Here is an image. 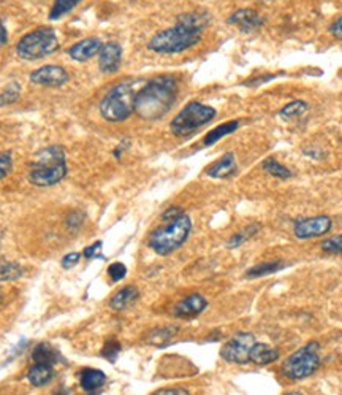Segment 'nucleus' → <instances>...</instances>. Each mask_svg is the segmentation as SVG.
<instances>
[{
	"instance_id": "29",
	"label": "nucleus",
	"mask_w": 342,
	"mask_h": 395,
	"mask_svg": "<svg viewBox=\"0 0 342 395\" xmlns=\"http://www.w3.org/2000/svg\"><path fill=\"white\" fill-rule=\"evenodd\" d=\"M21 96V86L19 83L11 81L10 85L0 92V107H7V105H13L18 102Z\"/></svg>"
},
{
	"instance_id": "16",
	"label": "nucleus",
	"mask_w": 342,
	"mask_h": 395,
	"mask_svg": "<svg viewBox=\"0 0 342 395\" xmlns=\"http://www.w3.org/2000/svg\"><path fill=\"white\" fill-rule=\"evenodd\" d=\"M237 158H234L233 153H227L206 170V175L211 178H217V180H225V178H230L237 174Z\"/></svg>"
},
{
	"instance_id": "17",
	"label": "nucleus",
	"mask_w": 342,
	"mask_h": 395,
	"mask_svg": "<svg viewBox=\"0 0 342 395\" xmlns=\"http://www.w3.org/2000/svg\"><path fill=\"white\" fill-rule=\"evenodd\" d=\"M53 378H54V369L53 365L49 364L35 362L31 367L29 371H27V381L35 387H43L49 385V383L53 381Z\"/></svg>"
},
{
	"instance_id": "30",
	"label": "nucleus",
	"mask_w": 342,
	"mask_h": 395,
	"mask_svg": "<svg viewBox=\"0 0 342 395\" xmlns=\"http://www.w3.org/2000/svg\"><path fill=\"white\" fill-rule=\"evenodd\" d=\"M263 169L265 171H268V175H271L274 178H280V180H289L291 178V171L287 169V167L279 164L277 160L274 159H268L263 162Z\"/></svg>"
},
{
	"instance_id": "39",
	"label": "nucleus",
	"mask_w": 342,
	"mask_h": 395,
	"mask_svg": "<svg viewBox=\"0 0 342 395\" xmlns=\"http://www.w3.org/2000/svg\"><path fill=\"white\" fill-rule=\"evenodd\" d=\"M181 213H182V210H181V208H175V207H173V208H170V210H166L165 213L162 215V219H164V221L175 219L176 216H179Z\"/></svg>"
},
{
	"instance_id": "10",
	"label": "nucleus",
	"mask_w": 342,
	"mask_h": 395,
	"mask_svg": "<svg viewBox=\"0 0 342 395\" xmlns=\"http://www.w3.org/2000/svg\"><path fill=\"white\" fill-rule=\"evenodd\" d=\"M333 227V221L327 215L314 216V218L300 219L295 224V237L300 240H307V238H316L322 237L325 233H328Z\"/></svg>"
},
{
	"instance_id": "20",
	"label": "nucleus",
	"mask_w": 342,
	"mask_h": 395,
	"mask_svg": "<svg viewBox=\"0 0 342 395\" xmlns=\"http://www.w3.org/2000/svg\"><path fill=\"white\" fill-rule=\"evenodd\" d=\"M106 383V375L103 371L95 370V369H86L81 371L80 376V385L86 392H97L99 389H102Z\"/></svg>"
},
{
	"instance_id": "15",
	"label": "nucleus",
	"mask_w": 342,
	"mask_h": 395,
	"mask_svg": "<svg viewBox=\"0 0 342 395\" xmlns=\"http://www.w3.org/2000/svg\"><path fill=\"white\" fill-rule=\"evenodd\" d=\"M102 40L97 37L86 38V40L78 42L76 44L69 49V54L73 60H78V62H86V60L92 59L94 56H97L100 48H102Z\"/></svg>"
},
{
	"instance_id": "9",
	"label": "nucleus",
	"mask_w": 342,
	"mask_h": 395,
	"mask_svg": "<svg viewBox=\"0 0 342 395\" xmlns=\"http://www.w3.org/2000/svg\"><path fill=\"white\" fill-rule=\"evenodd\" d=\"M255 344V337L248 332L237 333L232 340H228L221 349L223 360L230 364H248L250 362L249 354L252 346Z\"/></svg>"
},
{
	"instance_id": "11",
	"label": "nucleus",
	"mask_w": 342,
	"mask_h": 395,
	"mask_svg": "<svg viewBox=\"0 0 342 395\" xmlns=\"http://www.w3.org/2000/svg\"><path fill=\"white\" fill-rule=\"evenodd\" d=\"M69 78L70 76L67 74V70L64 67L59 65H44L31 74V81L33 85L49 86V87L64 86L65 83L69 81Z\"/></svg>"
},
{
	"instance_id": "36",
	"label": "nucleus",
	"mask_w": 342,
	"mask_h": 395,
	"mask_svg": "<svg viewBox=\"0 0 342 395\" xmlns=\"http://www.w3.org/2000/svg\"><path fill=\"white\" fill-rule=\"evenodd\" d=\"M80 259H81V254H80V253H70V254H67L65 258L62 259V267H64V269H71L73 265H76L78 262H80Z\"/></svg>"
},
{
	"instance_id": "8",
	"label": "nucleus",
	"mask_w": 342,
	"mask_h": 395,
	"mask_svg": "<svg viewBox=\"0 0 342 395\" xmlns=\"http://www.w3.org/2000/svg\"><path fill=\"white\" fill-rule=\"evenodd\" d=\"M320 344L311 342L298 351L289 355L282 365L284 375L290 380H305L314 375L320 365Z\"/></svg>"
},
{
	"instance_id": "3",
	"label": "nucleus",
	"mask_w": 342,
	"mask_h": 395,
	"mask_svg": "<svg viewBox=\"0 0 342 395\" xmlns=\"http://www.w3.org/2000/svg\"><path fill=\"white\" fill-rule=\"evenodd\" d=\"M67 175L65 149L62 146H49L37 154V160L31 165L29 181L32 185L46 187L60 183Z\"/></svg>"
},
{
	"instance_id": "28",
	"label": "nucleus",
	"mask_w": 342,
	"mask_h": 395,
	"mask_svg": "<svg viewBox=\"0 0 342 395\" xmlns=\"http://www.w3.org/2000/svg\"><path fill=\"white\" fill-rule=\"evenodd\" d=\"M307 111V103L302 102V100H295V102H290L289 105L280 110V118L284 119H296L302 116Z\"/></svg>"
},
{
	"instance_id": "41",
	"label": "nucleus",
	"mask_w": 342,
	"mask_h": 395,
	"mask_svg": "<svg viewBox=\"0 0 342 395\" xmlns=\"http://www.w3.org/2000/svg\"><path fill=\"white\" fill-rule=\"evenodd\" d=\"M2 303H3V292L0 291V307H2Z\"/></svg>"
},
{
	"instance_id": "5",
	"label": "nucleus",
	"mask_w": 342,
	"mask_h": 395,
	"mask_svg": "<svg viewBox=\"0 0 342 395\" xmlns=\"http://www.w3.org/2000/svg\"><path fill=\"white\" fill-rule=\"evenodd\" d=\"M201 40V32L192 27L178 24L170 29L160 31L151 38L148 48L159 54H176L195 47Z\"/></svg>"
},
{
	"instance_id": "2",
	"label": "nucleus",
	"mask_w": 342,
	"mask_h": 395,
	"mask_svg": "<svg viewBox=\"0 0 342 395\" xmlns=\"http://www.w3.org/2000/svg\"><path fill=\"white\" fill-rule=\"evenodd\" d=\"M144 80H128L114 86L100 102V115L108 122H122L135 113V99Z\"/></svg>"
},
{
	"instance_id": "13",
	"label": "nucleus",
	"mask_w": 342,
	"mask_h": 395,
	"mask_svg": "<svg viewBox=\"0 0 342 395\" xmlns=\"http://www.w3.org/2000/svg\"><path fill=\"white\" fill-rule=\"evenodd\" d=\"M207 307V300L200 296V294H192V296L181 300L175 307V316L182 319H192L195 316L203 313Z\"/></svg>"
},
{
	"instance_id": "38",
	"label": "nucleus",
	"mask_w": 342,
	"mask_h": 395,
	"mask_svg": "<svg viewBox=\"0 0 342 395\" xmlns=\"http://www.w3.org/2000/svg\"><path fill=\"white\" fill-rule=\"evenodd\" d=\"M157 395H175V394H179V395H184V394H189V391H186V389H181V387H175V389H160V391H157L155 392Z\"/></svg>"
},
{
	"instance_id": "22",
	"label": "nucleus",
	"mask_w": 342,
	"mask_h": 395,
	"mask_svg": "<svg viewBox=\"0 0 342 395\" xmlns=\"http://www.w3.org/2000/svg\"><path fill=\"white\" fill-rule=\"evenodd\" d=\"M238 127H239V121H230V122H225V124H221L219 127H216V129H212L210 133H207L203 140V144L205 146H211V144L217 143L221 138L230 135V133H233L238 129Z\"/></svg>"
},
{
	"instance_id": "34",
	"label": "nucleus",
	"mask_w": 342,
	"mask_h": 395,
	"mask_svg": "<svg viewBox=\"0 0 342 395\" xmlns=\"http://www.w3.org/2000/svg\"><path fill=\"white\" fill-rule=\"evenodd\" d=\"M108 275L113 281H121L124 280L127 275V267L121 262H114L108 267Z\"/></svg>"
},
{
	"instance_id": "33",
	"label": "nucleus",
	"mask_w": 342,
	"mask_h": 395,
	"mask_svg": "<svg viewBox=\"0 0 342 395\" xmlns=\"http://www.w3.org/2000/svg\"><path fill=\"white\" fill-rule=\"evenodd\" d=\"M121 353V343L116 342V340H111V342H106L105 343V348L102 351V355L105 359H108L110 362H114L117 354Z\"/></svg>"
},
{
	"instance_id": "26",
	"label": "nucleus",
	"mask_w": 342,
	"mask_h": 395,
	"mask_svg": "<svg viewBox=\"0 0 342 395\" xmlns=\"http://www.w3.org/2000/svg\"><path fill=\"white\" fill-rule=\"evenodd\" d=\"M284 264L279 262H266V264H260V265H255L246 271V276L248 278H260V276H266V275H271V274H276L280 269H282Z\"/></svg>"
},
{
	"instance_id": "40",
	"label": "nucleus",
	"mask_w": 342,
	"mask_h": 395,
	"mask_svg": "<svg viewBox=\"0 0 342 395\" xmlns=\"http://www.w3.org/2000/svg\"><path fill=\"white\" fill-rule=\"evenodd\" d=\"M8 42V32L5 29V26L2 24V21H0V47H3V44H7Z\"/></svg>"
},
{
	"instance_id": "32",
	"label": "nucleus",
	"mask_w": 342,
	"mask_h": 395,
	"mask_svg": "<svg viewBox=\"0 0 342 395\" xmlns=\"http://www.w3.org/2000/svg\"><path fill=\"white\" fill-rule=\"evenodd\" d=\"M13 170V158L10 151L0 153V180L7 178Z\"/></svg>"
},
{
	"instance_id": "21",
	"label": "nucleus",
	"mask_w": 342,
	"mask_h": 395,
	"mask_svg": "<svg viewBox=\"0 0 342 395\" xmlns=\"http://www.w3.org/2000/svg\"><path fill=\"white\" fill-rule=\"evenodd\" d=\"M59 353L51 346L49 343H40L38 346H35L32 353L33 362H40V364H49L54 365L55 362H59Z\"/></svg>"
},
{
	"instance_id": "27",
	"label": "nucleus",
	"mask_w": 342,
	"mask_h": 395,
	"mask_svg": "<svg viewBox=\"0 0 342 395\" xmlns=\"http://www.w3.org/2000/svg\"><path fill=\"white\" fill-rule=\"evenodd\" d=\"M259 230H260V224H250L248 227H244L243 230L238 232V233H234V235L230 238L228 243H227V246L228 248H238L243 243L248 242L249 238L254 237Z\"/></svg>"
},
{
	"instance_id": "25",
	"label": "nucleus",
	"mask_w": 342,
	"mask_h": 395,
	"mask_svg": "<svg viewBox=\"0 0 342 395\" xmlns=\"http://www.w3.org/2000/svg\"><path fill=\"white\" fill-rule=\"evenodd\" d=\"M24 275V269L16 262H0V281H16Z\"/></svg>"
},
{
	"instance_id": "24",
	"label": "nucleus",
	"mask_w": 342,
	"mask_h": 395,
	"mask_svg": "<svg viewBox=\"0 0 342 395\" xmlns=\"http://www.w3.org/2000/svg\"><path fill=\"white\" fill-rule=\"evenodd\" d=\"M81 0H54L51 11H49V18L51 19H60L62 16L69 15L70 11L80 3Z\"/></svg>"
},
{
	"instance_id": "4",
	"label": "nucleus",
	"mask_w": 342,
	"mask_h": 395,
	"mask_svg": "<svg viewBox=\"0 0 342 395\" xmlns=\"http://www.w3.org/2000/svg\"><path fill=\"white\" fill-rule=\"evenodd\" d=\"M192 230V221L186 213H181L175 219L166 221L165 226L157 229L149 238V246L159 255H170L182 246Z\"/></svg>"
},
{
	"instance_id": "6",
	"label": "nucleus",
	"mask_w": 342,
	"mask_h": 395,
	"mask_svg": "<svg viewBox=\"0 0 342 395\" xmlns=\"http://www.w3.org/2000/svg\"><path fill=\"white\" fill-rule=\"evenodd\" d=\"M59 49V38L51 27H38L26 33L16 44V54L26 60H38Z\"/></svg>"
},
{
	"instance_id": "19",
	"label": "nucleus",
	"mask_w": 342,
	"mask_h": 395,
	"mask_svg": "<svg viewBox=\"0 0 342 395\" xmlns=\"http://www.w3.org/2000/svg\"><path fill=\"white\" fill-rule=\"evenodd\" d=\"M250 362H254L257 365H268L276 362L279 359V353L277 349H274L271 346H268L265 343H257L250 349L249 354Z\"/></svg>"
},
{
	"instance_id": "23",
	"label": "nucleus",
	"mask_w": 342,
	"mask_h": 395,
	"mask_svg": "<svg viewBox=\"0 0 342 395\" xmlns=\"http://www.w3.org/2000/svg\"><path fill=\"white\" fill-rule=\"evenodd\" d=\"M178 22L179 24L192 27V29L201 32L207 26V22H210V15L197 13V11H194V13H184V15L179 16Z\"/></svg>"
},
{
	"instance_id": "35",
	"label": "nucleus",
	"mask_w": 342,
	"mask_h": 395,
	"mask_svg": "<svg viewBox=\"0 0 342 395\" xmlns=\"http://www.w3.org/2000/svg\"><path fill=\"white\" fill-rule=\"evenodd\" d=\"M102 246H103L102 242H95L94 244H91V246H87L86 249H84L83 255H84V258H87V259L97 258V255L102 253Z\"/></svg>"
},
{
	"instance_id": "37",
	"label": "nucleus",
	"mask_w": 342,
	"mask_h": 395,
	"mask_svg": "<svg viewBox=\"0 0 342 395\" xmlns=\"http://www.w3.org/2000/svg\"><path fill=\"white\" fill-rule=\"evenodd\" d=\"M330 32H332L333 37L338 38V40H342V16L333 22L332 27H330Z\"/></svg>"
},
{
	"instance_id": "31",
	"label": "nucleus",
	"mask_w": 342,
	"mask_h": 395,
	"mask_svg": "<svg viewBox=\"0 0 342 395\" xmlns=\"http://www.w3.org/2000/svg\"><path fill=\"white\" fill-rule=\"evenodd\" d=\"M322 251L327 254H342V233L341 235H336L328 238L322 243Z\"/></svg>"
},
{
	"instance_id": "1",
	"label": "nucleus",
	"mask_w": 342,
	"mask_h": 395,
	"mask_svg": "<svg viewBox=\"0 0 342 395\" xmlns=\"http://www.w3.org/2000/svg\"><path fill=\"white\" fill-rule=\"evenodd\" d=\"M178 97V81L170 75H160L146 81L135 99V113L142 119L155 121L173 108Z\"/></svg>"
},
{
	"instance_id": "18",
	"label": "nucleus",
	"mask_w": 342,
	"mask_h": 395,
	"mask_svg": "<svg viewBox=\"0 0 342 395\" xmlns=\"http://www.w3.org/2000/svg\"><path fill=\"white\" fill-rule=\"evenodd\" d=\"M139 297V291L135 286H126L121 291H117L113 299L110 300V307L114 311H124L128 307H132Z\"/></svg>"
},
{
	"instance_id": "14",
	"label": "nucleus",
	"mask_w": 342,
	"mask_h": 395,
	"mask_svg": "<svg viewBox=\"0 0 342 395\" xmlns=\"http://www.w3.org/2000/svg\"><path fill=\"white\" fill-rule=\"evenodd\" d=\"M228 22L230 24L239 27L243 32H252L262 27L265 19H263L257 11L244 8V10L234 11V13L228 18Z\"/></svg>"
},
{
	"instance_id": "7",
	"label": "nucleus",
	"mask_w": 342,
	"mask_h": 395,
	"mask_svg": "<svg viewBox=\"0 0 342 395\" xmlns=\"http://www.w3.org/2000/svg\"><path fill=\"white\" fill-rule=\"evenodd\" d=\"M216 118V110L210 107V105L200 103V102H190L184 107L179 115L175 116L171 121V132L176 137H189L192 135L195 131L200 127L206 126Z\"/></svg>"
},
{
	"instance_id": "12",
	"label": "nucleus",
	"mask_w": 342,
	"mask_h": 395,
	"mask_svg": "<svg viewBox=\"0 0 342 395\" xmlns=\"http://www.w3.org/2000/svg\"><path fill=\"white\" fill-rule=\"evenodd\" d=\"M122 60V48L114 42L103 43L99 51V67L103 74H114L119 70Z\"/></svg>"
}]
</instances>
